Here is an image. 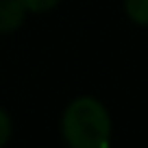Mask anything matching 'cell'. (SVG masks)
I'll list each match as a JSON object with an SVG mask.
<instances>
[{
	"label": "cell",
	"instance_id": "cell-1",
	"mask_svg": "<svg viewBox=\"0 0 148 148\" xmlns=\"http://www.w3.org/2000/svg\"><path fill=\"white\" fill-rule=\"evenodd\" d=\"M61 133L68 148H107L111 139V116L98 98L79 96L65 107Z\"/></svg>",
	"mask_w": 148,
	"mask_h": 148
},
{
	"label": "cell",
	"instance_id": "cell-2",
	"mask_svg": "<svg viewBox=\"0 0 148 148\" xmlns=\"http://www.w3.org/2000/svg\"><path fill=\"white\" fill-rule=\"evenodd\" d=\"M24 18L26 7L22 5V0H0V35L18 31Z\"/></svg>",
	"mask_w": 148,
	"mask_h": 148
},
{
	"label": "cell",
	"instance_id": "cell-3",
	"mask_svg": "<svg viewBox=\"0 0 148 148\" xmlns=\"http://www.w3.org/2000/svg\"><path fill=\"white\" fill-rule=\"evenodd\" d=\"M124 11L131 22L148 26V0H124Z\"/></svg>",
	"mask_w": 148,
	"mask_h": 148
},
{
	"label": "cell",
	"instance_id": "cell-4",
	"mask_svg": "<svg viewBox=\"0 0 148 148\" xmlns=\"http://www.w3.org/2000/svg\"><path fill=\"white\" fill-rule=\"evenodd\" d=\"M61 0H22V5L26 7V11L31 13H44V11H50L52 7H57Z\"/></svg>",
	"mask_w": 148,
	"mask_h": 148
},
{
	"label": "cell",
	"instance_id": "cell-5",
	"mask_svg": "<svg viewBox=\"0 0 148 148\" xmlns=\"http://www.w3.org/2000/svg\"><path fill=\"white\" fill-rule=\"evenodd\" d=\"M11 131H13V126H11V118H9V113L0 107V148H5L7 142L11 139Z\"/></svg>",
	"mask_w": 148,
	"mask_h": 148
}]
</instances>
